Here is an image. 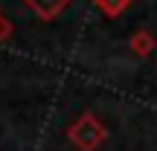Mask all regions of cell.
Instances as JSON below:
<instances>
[{
    "mask_svg": "<svg viewBox=\"0 0 157 151\" xmlns=\"http://www.w3.org/2000/svg\"><path fill=\"white\" fill-rule=\"evenodd\" d=\"M67 134H70V140H73L82 151H93L102 140H105V128H102L90 113H84L82 119H76V122L70 125Z\"/></svg>",
    "mask_w": 157,
    "mask_h": 151,
    "instance_id": "1",
    "label": "cell"
},
{
    "mask_svg": "<svg viewBox=\"0 0 157 151\" xmlns=\"http://www.w3.org/2000/svg\"><path fill=\"white\" fill-rule=\"evenodd\" d=\"M23 3H26L41 21H52V17H58L64 9H67L70 0H23Z\"/></svg>",
    "mask_w": 157,
    "mask_h": 151,
    "instance_id": "2",
    "label": "cell"
},
{
    "mask_svg": "<svg viewBox=\"0 0 157 151\" xmlns=\"http://www.w3.org/2000/svg\"><path fill=\"white\" fill-rule=\"evenodd\" d=\"M128 3H131V0H96V6H99L105 15H119Z\"/></svg>",
    "mask_w": 157,
    "mask_h": 151,
    "instance_id": "3",
    "label": "cell"
},
{
    "mask_svg": "<svg viewBox=\"0 0 157 151\" xmlns=\"http://www.w3.org/2000/svg\"><path fill=\"white\" fill-rule=\"evenodd\" d=\"M151 47H154V38H151L148 32H137V35H134V50H137V52H148Z\"/></svg>",
    "mask_w": 157,
    "mask_h": 151,
    "instance_id": "4",
    "label": "cell"
},
{
    "mask_svg": "<svg viewBox=\"0 0 157 151\" xmlns=\"http://www.w3.org/2000/svg\"><path fill=\"white\" fill-rule=\"evenodd\" d=\"M9 29H12V26H9V23H3V17H0V38H6V35H9Z\"/></svg>",
    "mask_w": 157,
    "mask_h": 151,
    "instance_id": "5",
    "label": "cell"
}]
</instances>
